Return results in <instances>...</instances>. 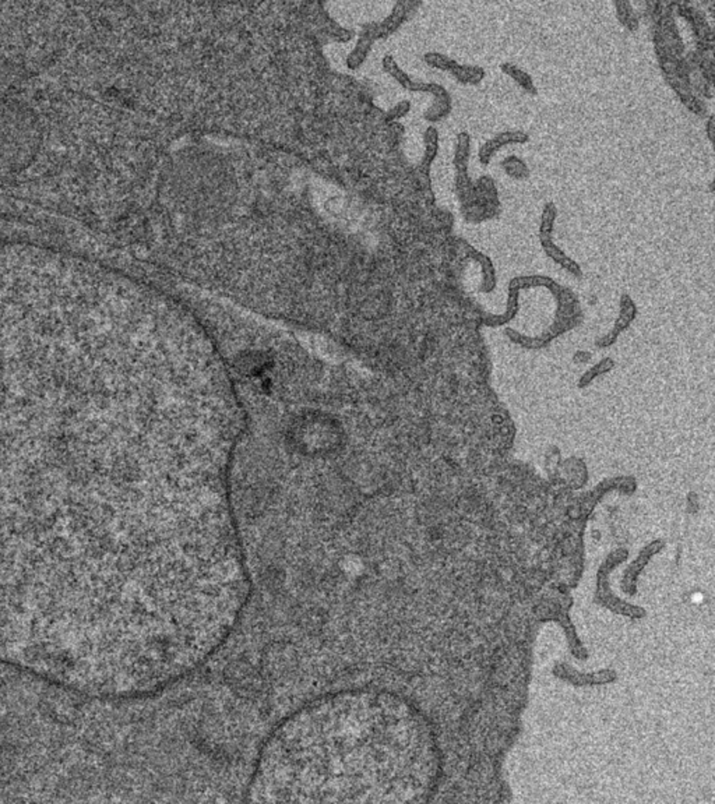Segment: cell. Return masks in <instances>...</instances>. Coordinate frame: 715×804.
<instances>
[{"mask_svg":"<svg viewBox=\"0 0 715 804\" xmlns=\"http://www.w3.org/2000/svg\"><path fill=\"white\" fill-rule=\"evenodd\" d=\"M425 732L415 710L377 689L308 701L263 740L245 802L382 803L422 788Z\"/></svg>","mask_w":715,"mask_h":804,"instance_id":"cell-1","label":"cell"},{"mask_svg":"<svg viewBox=\"0 0 715 804\" xmlns=\"http://www.w3.org/2000/svg\"><path fill=\"white\" fill-rule=\"evenodd\" d=\"M35 137L32 117L21 108L0 105V171L21 169L22 161L35 154Z\"/></svg>","mask_w":715,"mask_h":804,"instance_id":"cell-2","label":"cell"},{"mask_svg":"<svg viewBox=\"0 0 715 804\" xmlns=\"http://www.w3.org/2000/svg\"><path fill=\"white\" fill-rule=\"evenodd\" d=\"M387 67H389L390 73H393V76L407 89L429 92L433 95L435 102L425 113V119L428 122L438 123V122H440L449 116V113L452 112V98L443 85L436 84V82H414V81H411V78L404 71H401L398 69V66L393 60H389Z\"/></svg>","mask_w":715,"mask_h":804,"instance_id":"cell-3","label":"cell"},{"mask_svg":"<svg viewBox=\"0 0 715 804\" xmlns=\"http://www.w3.org/2000/svg\"><path fill=\"white\" fill-rule=\"evenodd\" d=\"M558 218V207L555 203H547L544 206L542 210V215H541V225H540V242L541 246L545 252V254L554 260L556 264H559L562 268H565L568 273L580 277L582 275V268L580 266L572 260L570 257L566 256V253L559 249L552 239V234L555 229V222Z\"/></svg>","mask_w":715,"mask_h":804,"instance_id":"cell-4","label":"cell"},{"mask_svg":"<svg viewBox=\"0 0 715 804\" xmlns=\"http://www.w3.org/2000/svg\"><path fill=\"white\" fill-rule=\"evenodd\" d=\"M528 140H530L528 134L524 133V131H521V130H509V131L499 133V134H496L495 137H492V138H489L488 141H485V143L479 147V151H478L479 162H481L482 165H488V164L492 161L493 155H495L499 150H502V148H505V147H507V145L526 144V143H528Z\"/></svg>","mask_w":715,"mask_h":804,"instance_id":"cell-5","label":"cell"},{"mask_svg":"<svg viewBox=\"0 0 715 804\" xmlns=\"http://www.w3.org/2000/svg\"><path fill=\"white\" fill-rule=\"evenodd\" d=\"M636 315H637V308H636L635 302L630 299V296L623 295L622 299H621V313H619V317H618V320H616V323H615V327H614L612 333L608 336V338H607L608 341H607V343H608V344L614 343V340H616L618 334H621L625 329H628L629 324L636 319Z\"/></svg>","mask_w":715,"mask_h":804,"instance_id":"cell-6","label":"cell"},{"mask_svg":"<svg viewBox=\"0 0 715 804\" xmlns=\"http://www.w3.org/2000/svg\"><path fill=\"white\" fill-rule=\"evenodd\" d=\"M449 73H452L453 77H454L458 82H461V84H464V85H477V84H479V82L485 78V76H486V73H485V70H484L482 67H479V66H470V64H460V63L456 62V60H454L453 64L450 66Z\"/></svg>","mask_w":715,"mask_h":804,"instance_id":"cell-7","label":"cell"},{"mask_svg":"<svg viewBox=\"0 0 715 804\" xmlns=\"http://www.w3.org/2000/svg\"><path fill=\"white\" fill-rule=\"evenodd\" d=\"M500 70H502L506 76H509L510 78H513L527 94H531V95H535V94H537V87H535V84H534L533 77H531L526 70H523L521 67H519L517 64L510 63V62L502 63V64H500Z\"/></svg>","mask_w":715,"mask_h":804,"instance_id":"cell-8","label":"cell"},{"mask_svg":"<svg viewBox=\"0 0 715 804\" xmlns=\"http://www.w3.org/2000/svg\"><path fill=\"white\" fill-rule=\"evenodd\" d=\"M502 169L506 172L507 176H510L514 180H524L530 176V169H528L527 164L516 155H512V157H507L506 159H503L502 161Z\"/></svg>","mask_w":715,"mask_h":804,"instance_id":"cell-9","label":"cell"},{"mask_svg":"<svg viewBox=\"0 0 715 804\" xmlns=\"http://www.w3.org/2000/svg\"><path fill=\"white\" fill-rule=\"evenodd\" d=\"M616 14H618V18L622 22V25H625L630 31H635L639 28V20H637V17H636V14H635V11L629 3L618 1L616 3Z\"/></svg>","mask_w":715,"mask_h":804,"instance_id":"cell-10","label":"cell"},{"mask_svg":"<svg viewBox=\"0 0 715 804\" xmlns=\"http://www.w3.org/2000/svg\"><path fill=\"white\" fill-rule=\"evenodd\" d=\"M707 131H709V136H710V138L713 140V117H710V120H709V124H707Z\"/></svg>","mask_w":715,"mask_h":804,"instance_id":"cell-11","label":"cell"}]
</instances>
